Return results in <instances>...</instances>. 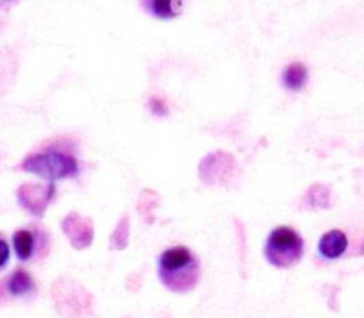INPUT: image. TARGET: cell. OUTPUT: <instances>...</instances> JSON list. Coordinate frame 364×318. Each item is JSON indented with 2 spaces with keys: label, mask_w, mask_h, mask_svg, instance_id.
<instances>
[{
  "label": "cell",
  "mask_w": 364,
  "mask_h": 318,
  "mask_svg": "<svg viewBox=\"0 0 364 318\" xmlns=\"http://www.w3.org/2000/svg\"><path fill=\"white\" fill-rule=\"evenodd\" d=\"M16 169L40 176L48 183H54L59 179H77L80 176L82 165L77 157L73 143L70 139L58 138L47 142L41 149L23 157Z\"/></svg>",
  "instance_id": "obj_1"
},
{
  "label": "cell",
  "mask_w": 364,
  "mask_h": 318,
  "mask_svg": "<svg viewBox=\"0 0 364 318\" xmlns=\"http://www.w3.org/2000/svg\"><path fill=\"white\" fill-rule=\"evenodd\" d=\"M141 8H145V11L150 13L152 16H156V18L168 20L181 15L184 4H182V2H171V0L170 2H166V0L157 2L156 0V2H141Z\"/></svg>",
  "instance_id": "obj_10"
},
{
  "label": "cell",
  "mask_w": 364,
  "mask_h": 318,
  "mask_svg": "<svg viewBox=\"0 0 364 318\" xmlns=\"http://www.w3.org/2000/svg\"><path fill=\"white\" fill-rule=\"evenodd\" d=\"M307 77H309V70L304 63H291L282 72V86L288 92H302L304 86L307 85Z\"/></svg>",
  "instance_id": "obj_9"
},
{
  "label": "cell",
  "mask_w": 364,
  "mask_h": 318,
  "mask_svg": "<svg viewBox=\"0 0 364 318\" xmlns=\"http://www.w3.org/2000/svg\"><path fill=\"white\" fill-rule=\"evenodd\" d=\"M157 275L168 292L182 295L197 288L200 281V260L188 247H171L157 260Z\"/></svg>",
  "instance_id": "obj_2"
},
{
  "label": "cell",
  "mask_w": 364,
  "mask_h": 318,
  "mask_svg": "<svg viewBox=\"0 0 364 318\" xmlns=\"http://www.w3.org/2000/svg\"><path fill=\"white\" fill-rule=\"evenodd\" d=\"M149 107L150 111H152V115H157V117H164V115H168L166 104H164L159 97H152V99L149 100Z\"/></svg>",
  "instance_id": "obj_12"
},
{
  "label": "cell",
  "mask_w": 364,
  "mask_h": 318,
  "mask_svg": "<svg viewBox=\"0 0 364 318\" xmlns=\"http://www.w3.org/2000/svg\"><path fill=\"white\" fill-rule=\"evenodd\" d=\"M63 230L70 238V242H72V245L75 249H86V247L91 245V240H93V226H91L90 218H82L77 213H70L63 220Z\"/></svg>",
  "instance_id": "obj_7"
},
{
  "label": "cell",
  "mask_w": 364,
  "mask_h": 318,
  "mask_svg": "<svg viewBox=\"0 0 364 318\" xmlns=\"http://www.w3.org/2000/svg\"><path fill=\"white\" fill-rule=\"evenodd\" d=\"M38 293V285L33 275L23 267L15 268L4 279H0V306H6L15 300L34 299Z\"/></svg>",
  "instance_id": "obj_5"
},
{
  "label": "cell",
  "mask_w": 364,
  "mask_h": 318,
  "mask_svg": "<svg viewBox=\"0 0 364 318\" xmlns=\"http://www.w3.org/2000/svg\"><path fill=\"white\" fill-rule=\"evenodd\" d=\"M304 238L293 227H275L264 242V258L275 268H291L304 256Z\"/></svg>",
  "instance_id": "obj_3"
},
{
  "label": "cell",
  "mask_w": 364,
  "mask_h": 318,
  "mask_svg": "<svg viewBox=\"0 0 364 318\" xmlns=\"http://www.w3.org/2000/svg\"><path fill=\"white\" fill-rule=\"evenodd\" d=\"M13 249L22 263H40L50 254L52 236L43 223L31 222L13 233Z\"/></svg>",
  "instance_id": "obj_4"
},
{
  "label": "cell",
  "mask_w": 364,
  "mask_h": 318,
  "mask_svg": "<svg viewBox=\"0 0 364 318\" xmlns=\"http://www.w3.org/2000/svg\"><path fill=\"white\" fill-rule=\"evenodd\" d=\"M346 250H348V236L341 229L327 230L318 242V253L327 261L339 260L345 256Z\"/></svg>",
  "instance_id": "obj_8"
},
{
  "label": "cell",
  "mask_w": 364,
  "mask_h": 318,
  "mask_svg": "<svg viewBox=\"0 0 364 318\" xmlns=\"http://www.w3.org/2000/svg\"><path fill=\"white\" fill-rule=\"evenodd\" d=\"M9 256H11V249L6 240V234L0 233V270H4L9 263Z\"/></svg>",
  "instance_id": "obj_11"
},
{
  "label": "cell",
  "mask_w": 364,
  "mask_h": 318,
  "mask_svg": "<svg viewBox=\"0 0 364 318\" xmlns=\"http://www.w3.org/2000/svg\"><path fill=\"white\" fill-rule=\"evenodd\" d=\"M18 204L26 209L27 213L34 216H43L47 206L54 201L55 186L54 183H48L47 186L40 184H22L16 191Z\"/></svg>",
  "instance_id": "obj_6"
}]
</instances>
